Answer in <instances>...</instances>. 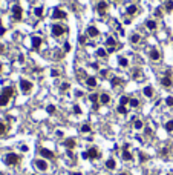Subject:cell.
<instances>
[{
	"label": "cell",
	"instance_id": "10",
	"mask_svg": "<svg viewBox=\"0 0 173 175\" xmlns=\"http://www.w3.org/2000/svg\"><path fill=\"white\" fill-rule=\"evenodd\" d=\"M34 164H35V168H37L39 171H43V172H44V171L48 169V163L44 161V160H40V158H39V160L34 161Z\"/></svg>",
	"mask_w": 173,
	"mask_h": 175
},
{
	"label": "cell",
	"instance_id": "41",
	"mask_svg": "<svg viewBox=\"0 0 173 175\" xmlns=\"http://www.w3.org/2000/svg\"><path fill=\"white\" fill-rule=\"evenodd\" d=\"M155 17H162V11L158 8V9H155Z\"/></svg>",
	"mask_w": 173,
	"mask_h": 175
},
{
	"label": "cell",
	"instance_id": "26",
	"mask_svg": "<svg viewBox=\"0 0 173 175\" xmlns=\"http://www.w3.org/2000/svg\"><path fill=\"white\" fill-rule=\"evenodd\" d=\"M140 40H141V35H140V34H135V32H133V34L130 35V42H132V43H138Z\"/></svg>",
	"mask_w": 173,
	"mask_h": 175
},
{
	"label": "cell",
	"instance_id": "24",
	"mask_svg": "<svg viewBox=\"0 0 173 175\" xmlns=\"http://www.w3.org/2000/svg\"><path fill=\"white\" fill-rule=\"evenodd\" d=\"M118 64H120L121 68H127V66H129V62H127L126 57H120V59H118Z\"/></svg>",
	"mask_w": 173,
	"mask_h": 175
},
{
	"label": "cell",
	"instance_id": "5",
	"mask_svg": "<svg viewBox=\"0 0 173 175\" xmlns=\"http://www.w3.org/2000/svg\"><path fill=\"white\" fill-rule=\"evenodd\" d=\"M20 88H22V91L25 92V94H28V92H31V89H32V83L29 80L22 78L20 80Z\"/></svg>",
	"mask_w": 173,
	"mask_h": 175
},
{
	"label": "cell",
	"instance_id": "17",
	"mask_svg": "<svg viewBox=\"0 0 173 175\" xmlns=\"http://www.w3.org/2000/svg\"><path fill=\"white\" fill-rule=\"evenodd\" d=\"M87 35H89V37H98L100 32H98V29H97L95 26H89V28H87Z\"/></svg>",
	"mask_w": 173,
	"mask_h": 175
},
{
	"label": "cell",
	"instance_id": "16",
	"mask_svg": "<svg viewBox=\"0 0 173 175\" xmlns=\"http://www.w3.org/2000/svg\"><path fill=\"white\" fill-rule=\"evenodd\" d=\"M89 100L94 103V109H98V100H100V95H98V94H90V95H89Z\"/></svg>",
	"mask_w": 173,
	"mask_h": 175
},
{
	"label": "cell",
	"instance_id": "36",
	"mask_svg": "<svg viewBox=\"0 0 173 175\" xmlns=\"http://www.w3.org/2000/svg\"><path fill=\"white\" fill-rule=\"evenodd\" d=\"M46 111H48V114H55V106L54 105H48V108H46Z\"/></svg>",
	"mask_w": 173,
	"mask_h": 175
},
{
	"label": "cell",
	"instance_id": "14",
	"mask_svg": "<svg viewBox=\"0 0 173 175\" xmlns=\"http://www.w3.org/2000/svg\"><path fill=\"white\" fill-rule=\"evenodd\" d=\"M41 46V37L40 35H34L32 37V49H39Z\"/></svg>",
	"mask_w": 173,
	"mask_h": 175
},
{
	"label": "cell",
	"instance_id": "39",
	"mask_svg": "<svg viewBox=\"0 0 173 175\" xmlns=\"http://www.w3.org/2000/svg\"><path fill=\"white\" fill-rule=\"evenodd\" d=\"M97 55L98 57H106V51L100 48V49H97Z\"/></svg>",
	"mask_w": 173,
	"mask_h": 175
},
{
	"label": "cell",
	"instance_id": "22",
	"mask_svg": "<svg viewBox=\"0 0 173 175\" xmlns=\"http://www.w3.org/2000/svg\"><path fill=\"white\" fill-rule=\"evenodd\" d=\"M136 12H138V8H136L135 5H130V6H127V14H129V15H135Z\"/></svg>",
	"mask_w": 173,
	"mask_h": 175
},
{
	"label": "cell",
	"instance_id": "40",
	"mask_svg": "<svg viewBox=\"0 0 173 175\" xmlns=\"http://www.w3.org/2000/svg\"><path fill=\"white\" fill-rule=\"evenodd\" d=\"M166 103H167V106H170V108H173V97H172V95L166 98Z\"/></svg>",
	"mask_w": 173,
	"mask_h": 175
},
{
	"label": "cell",
	"instance_id": "20",
	"mask_svg": "<svg viewBox=\"0 0 173 175\" xmlns=\"http://www.w3.org/2000/svg\"><path fill=\"white\" fill-rule=\"evenodd\" d=\"M109 101H110V97H109L107 94H101V95H100V103H101V105H107Z\"/></svg>",
	"mask_w": 173,
	"mask_h": 175
},
{
	"label": "cell",
	"instance_id": "57",
	"mask_svg": "<svg viewBox=\"0 0 173 175\" xmlns=\"http://www.w3.org/2000/svg\"><path fill=\"white\" fill-rule=\"evenodd\" d=\"M0 71H2V64H0Z\"/></svg>",
	"mask_w": 173,
	"mask_h": 175
},
{
	"label": "cell",
	"instance_id": "37",
	"mask_svg": "<svg viewBox=\"0 0 173 175\" xmlns=\"http://www.w3.org/2000/svg\"><path fill=\"white\" fill-rule=\"evenodd\" d=\"M80 131L83 132V134H86V132H90V126H89V124H83V126H81V129H80Z\"/></svg>",
	"mask_w": 173,
	"mask_h": 175
},
{
	"label": "cell",
	"instance_id": "35",
	"mask_svg": "<svg viewBox=\"0 0 173 175\" xmlns=\"http://www.w3.org/2000/svg\"><path fill=\"white\" fill-rule=\"evenodd\" d=\"M121 83H123L121 78H118V77H113V78H112V85H113V86H118V85H121Z\"/></svg>",
	"mask_w": 173,
	"mask_h": 175
},
{
	"label": "cell",
	"instance_id": "4",
	"mask_svg": "<svg viewBox=\"0 0 173 175\" xmlns=\"http://www.w3.org/2000/svg\"><path fill=\"white\" fill-rule=\"evenodd\" d=\"M12 17H14V20H22V17H23V11H22V6L20 5H14L12 6Z\"/></svg>",
	"mask_w": 173,
	"mask_h": 175
},
{
	"label": "cell",
	"instance_id": "45",
	"mask_svg": "<svg viewBox=\"0 0 173 175\" xmlns=\"http://www.w3.org/2000/svg\"><path fill=\"white\" fill-rule=\"evenodd\" d=\"M69 89V83H63L61 85V91H68Z\"/></svg>",
	"mask_w": 173,
	"mask_h": 175
},
{
	"label": "cell",
	"instance_id": "48",
	"mask_svg": "<svg viewBox=\"0 0 173 175\" xmlns=\"http://www.w3.org/2000/svg\"><path fill=\"white\" fill-rule=\"evenodd\" d=\"M0 54H5V46L0 45Z\"/></svg>",
	"mask_w": 173,
	"mask_h": 175
},
{
	"label": "cell",
	"instance_id": "50",
	"mask_svg": "<svg viewBox=\"0 0 173 175\" xmlns=\"http://www.w3.org/2000/svg\"><path fill=\"white\" fill-rule=\"evenodd\" d=\"M145 134H149V135H150V134H152V129H150V127H147V129H145Z\"/></svg>",
	"mask_w": 173,
	"mask_h": 175
},
{
	"label": "cell",
	"instance_id": "25",
	"mask_svg": "<svg viewBox=\"0 0 173 175\" xmlns=\"http://www.w3.org/2000/svg\"><path fill=\"white\" fill-rule=\"evenodd\" d=\"M106 45L109 46V48H115V46H116V42H115V39H113V37H107Z\"/></svg>",
	"mask_w": 173,
	"mask_h": 175
},
{
	"label": "cell",
	"instance_id": "11",
	"mask_svg": "<svg viewBox=\"0 0 173 175\" xmlns=\"http://www.w3.org/2000/svg\"><path fill=\"white\" fill-rule=\"evenodd\" d=\"M106 9H107V3L104 2V0L98 2V5H97V11H98L100 15H104V14H106Z\"/></svg>",
	"mask_w": 173,
	"mask_h": 175
},
{
	"label": "cell",
	"instance_id": "56",
	"mask_svg": "<svg viewBox=\"0 0 173 175\" xmlns=\"http://www.w3.org/2000/svg\"><path fill=\"white\" fill-rule=\"evenodd\" d=\"M72 175H81V174H72Z\"/></svg>",
	"mask_w": 173,
	"mask_h": 175
},
{
	"label": "cell",
	"instance_id": "7",
	"mask_svg": "<svg viewBox=\"0 0 173 175\" xmlns=\"http://www.w3.org/2000/svg\"><path fill=\"white\" fill-rule=\"evenodd\" d=\"M40 155L43 157V158H49V160L55 158V154H54L52 151H49V149H46V147H40Z\"/></svg>",
	"mask_w": 173,
	"mask_h": 175
},
{
	"label": "cell",
	"instance_id": "12",
	"mask_svg": "<svg viewBox=\"0 0 173 175\" xmlns=\"http://www.w3.org/2000/svg\"><path fill=\"white\" fill-rule=\"evenodd\" d=\"M149 57H150L153 62H158V60L161 59V54H159V51H158L156 48H152V49L149 51Z\"/></svg>",
	"mask_w": 173,
	"mask_h": 175
},
{
	"label": "cell",
	"instance_id": "8",
	"mask_svg": "<svg viewBox=\"0 0 173 175\" xmlns=\"http://www.w3.org/2000/svg\"><path fill=\"white\" fill-rule=\"evenodd\" d=\"M161 85L164 88H170L172 86V74L170 72H166V75L161 78Z\"/></svg>",
	"mask_w": 173,
	"mask_h": 175
},
{
	"label": "cell",
	"instance_id": "59",
	"mask_svg": "<svg viewBox=\"0 0 173 175\" xmlns=\"http://www.w3.org/2000/svg\"><path fill=\"white\" fill-rule=\"evenodd\" d=\"M167 175H170V174H167Z\"/></svg>",
	"mask_w": 173,
	"mask_h": 175
},
{
	"label": "cell",
	"instance_id": "1",
	"mask_svg": "<svg viewBox=\"0 0 173 175\" xmlns=\"http://www.w3.org/2000/svg\"><path fill=\"white\" fill-rule=\"evenodd\" d=\"M14 88L12 86H6V88H3V91H2V94H0V106H6L8 103H9V100H11V97H14Z\"/></svg>",
	"mask_w": 173,
	"mask_h": 175
},
{
	"label": "cell",
	"instance_id": "60",
	"mask_svg": "<svg viewBox=\"0 0 173 175\" xmlns=\"http://www.w3.org/2000/svg\"><path fill=\"white\" fill-rule=\"evenodd\" d=\"M115 2H116V0H115Z\"/></svg>",
	"mask_w": 173,
	"mask_h": 175
},
{
	"label": "cell",
	"instance_id": "21",
	"mask_svg": "<svg viewBox=\"0 0 173 175\" xmlns=\"http://www.w3.org/2000/svg\"><path fill=\"white\" fill-rule=\"evenodd\" d=\"M106 168H107V169H110V171H112V169H115V168H116V163H115V160H113V158H109V160L106 161Z\"/></svg>",
	"mask_w": 173,
	"mask_h": 175
},
{
	"label": "cell",
	"instance_id": "55",
	"mask_svg": "<svg viewBox=\"0 0 173 175\" xmlns=\"http://www.w3.org/2000/svg\"><path fill=\"white\" fill-rule=\"evenodd\" d=\"M120 175H129V174H124V172H123V174H120Z\"/></svg>",
	"mask_w": 173,
	"mask_h": 175
},
{
	"label": "cell",
	"instance_id": "6",
	"mask_svg": "<svg viewBox=\"0 0 173 175\" xmlns=\"http://www.w3.org/2000/svg\"><path fill=\"white\" fill-rule=\"evenodd\" d=\"M65 32H66V29L61 25H54L52 26V35L54 37H60V35H63Z\"/></svg>",
	"mask_w": 173,
	"mask_h": 175
},
{
	"label": "cell",
	"instance_id": "33",
	"mask_svg": "<svg viewBox=\"0 0 173 175\" xmlns=\"http://www.w3.org/2000/svg\"><path fill=\"white\" fill-rule=\"evenodd\" d=\"M129 101H130L129 97H121V98H120V105H121V106H126L127 103H129Z\"/></svg>",
	"mask_w": 173,
	"mask_h": 175
},
{
	"label": "cell",
	"instance_id": "31",
	"mask_svg": "<svg viewBox=\"0 0 173 175\" xmlns=\"http://www.w3.org/2000/svg\"><path fill=\"white\" fill-rule=\"evenodd\" d=\"M116 111H118V114H121V115H126V114H127V109H126V106H121V105L116 108Z\"/></svg>",
	"mask_w": 173,
	"mask_h": 175
},
{
	"label": "cell",
	"instance_id": "13",
	"mask_svg": "<svg viewBox=\"0 0 173 175\" xmlns=\"http://www.w3.org/2000/svg\"><path fill=\"white\" fill-rule=\"evenodd\" d=\"M65 146L68 147L69 151H72L77 146V140H75V138H66V140H65Z\"/></svg>",
	"mask_w": 173,
	"mask_h": 175
},
{
	"label": "cell",
	"instance_id": "43",
	"mask_svg": "<svg viewBox=\"0 0 173 175\" xmlns=\"http://www.w3.org/2000/svg\"><path fill=\"white\" fill-rule=\"evenodd\" d=\"M74 112H75V114H78V115L81 114V109H80V106H78V105H75V106H74Z\"/></svg>",
	"mask_w": 173,
	"mask_h": 175
},
{
	"label": "cell",
	"instance_id": "30",
	"mask_svg": "<svg viewBox=\"0 0 173 175\" xmlns=\"http://www.w3.org/2000/svg\"><path fill=\"white\" fill-rule=\"evenodd\" d=\"M34 14H35V17H39V18H40V17L43 15V8H41V6L35 8V9H34Z\"/></svg>",
	"mask_w": 173,
	"mask_h": 175
},
{
	"label": "cell",
	"instance_id": "49",
	"mask_svg": "<svg viewBox=\"0 0 173 175\" xmlns=\"http://www.w3.org/2000/svg\"><path fill=\"white\" fill-rule=\"evenodd\" d=\"M167 152H169V151H167V149H162V151H161V154H162V155H164V157H166V155H167Z\"/></svg>",
	"mask_w": 173,
	"mask_h": 175
},
{
	"label": "cell",
	"instance_id": "54",
	"mask_svg": "<svg viewBox=\"0 0 173 175\" xmlns=\"http://www.w3.org/2000/svg\"><path fill=\"white\" fill-rule=\"evenodd\" d=\"M116 48H107V52H113Z\"/></svg>",
	"mask_w": 173,
	"mask_h": 175
},
{
	"label": "cell",
	"instance_id": "38",
	"mask_svg": "<svg viewBox=\"0 0 173 175\" xmlns=\"http://www.w3.org/2000/svg\"><path fill=\"white\" fill-rule=\"evenodd\" d=\"M129 103H130V106H132V108H136V106L140 105V101L136 100V98H130V101H129Z\"/></svg>",
	"mask_w": 173,
	"mask_h": 175
},
{
	"label": "cell",
	"instance_id": "15",
	"mask_svg": "<svg viewBox=\"0 0 173 175\" xmlns=\"http://www.w3.org/2000/svg\"><path fill=\"white\" fill-rule=\"evenodd\" d=\"M52 17L54 18H66V12L65 11H61V9H54V12H52Z\"/></svg>",
	"mask_w": 173,
	"mask_h": 175
},
{
	"label": "cell",
	"instance_id": "58",
	"mask_svg": "<svg viewBox=\"0 0 173 175\" xmlns=\"http://www.w3.org/2000/svg\"><path fill=\"white\" fill-rule=\"evenodd\" d=\"M0 25H2V20H0Z\"/></svg>",
	"mask_w": 173,
	"mask_h": 175
},
{
	"label": "cell",
	"instance_id": "47",
	"mask_svg": "<svg viewBox=\"0 0 173 175\" xmlns=\"http://www.w3.org/2000/svg\"><path fill=\"white\" fill-rule=\"evenodd\" d=\"M140 160H141V161H145V160H147V157H145L142 152H140Z\"/></svg>",
	"mask_w": 173,
	"mask_h": 175
},
{
	"label": "cell",
	"instance_id": "9",
	"mask_svg": "<svg viewBox=\"0 0 173 175\" xmlns=\"http://www.w3.org/2000/svg\"><path fill=\"white\" fill-rule=\"evenodd\" d=\"M121 157H123L124 161H130V160L133 158L132 154L129 152V144H124V146H123V154H121Z\"/></svg>",
	"mask_w": 173,
	"mask_h": 175
},
{
	"label": "cell",
	"instance_id": "46",
	"mask_svg": "<svg viewBox=\"0 0 173 175\" xmlns=\"http://www.w3.org/2000/svg\"><path fill=\"white\" fill-rule=\"evenodd\" d=\"M69 51H71V45L66 42V43H65V52H69Z\"/></svg>",
	"mask_w": 173,
	"mask_h": 175
},
{
	"label": "cell",
	"instance_id": "3",
	"mask_svg": "<svg viewBox=\"0 0 173 175\" xmlns=\"http://www.w3.org/2000/svg\"><path fill=\"white\" fill-rule=\"evenodd\" d=\"M81 157L84 160H95V158H100V152L97 147H90V149H87L86 152L81 154Z\"/></svg>",
	"mask_w": 173,
	"mask_h": 175
},
{
	"label": "cell",
	"instance_id": "32",
	"mask_svg": "<svg viewBox=\"0 0 173 175\" xmlns=\"http://www.w3.org/2000/svg\"><path fill=\"white\" fill-rule=\"evenodd\" d=\"M132 77H133V78H136V80L141 78V71H140V69H133V72H132Z\"/></svg>",
	"mask_w": 173,
	"mask_h": 175
},
{
	"label": "cell",
	"instance_id": "52",
	"mask_svg": "<svg viewBox=\"0 0 173 175\" xmlns=\"http://www.w3.org/2000/svg\"><path fill=\"white\" fill-rule=\"evenodd\" d=\"M57 137H63V131H57Z\"/></svg>",
	"mask_w": 173,
	"mask_h": 175
},
{
	"label": "cell",
	"instance_id": "34",
	"mask_svg": "<svg viewBox=\"0 0 173 175\" xmlns=\"http://www.w3.org/2000/svg\"><path fill=\"white\" fill-rule=\"evenodd\" d=\"M5 134H6V124L0 122V135H5Z\"/></svg>",
	"mask_w": 173,
	"mask_h": 175
},
{
	"label": "cell",
	"instance_id": "19",
	"mask_svg": "<svg viewBox=\"0 0 173 175\" xmlns=\"http://www.w3.org/2000/svg\"><path fill=\"white\" fill-rule=\"evenodd\" d=\"M142 92H144V95L147 97V98L153 97V88H152V86H145V88L142 89Z\"/></svg>",
	"mask_w": 173,
	"mask_h": 175
},
{
	"label": "cell",
	"instance_id": "44",
	"mask_svg": "<svg viewBox=\"0 0 173 175\" xmlns=\"http://www.w3.org/2000/svg\"><path fill=\"white\" fill-rule=\"evenodd\" d=\"M78 42H80L81 45H84V43H86V37H84V35H80V39H78Z\"/></svg>",
	"mask_w": 173,
	"mask_h": 175
},
{
	"label": "cell",
	"instance_id": "18",
	"mask_svg": "<svg viewBox=\"0 0 173 175\" xmlns=\"http://www.w3.org/2000/svg\"><path fill=\"white\" fill-rule=\"evenodd\" d=\"M86 85H87L89 88H95V86H97V78H95V77H87V78H86Z\"/></svg>",
	"mask_w": 173,
	"mask_h": 175
},
{
	"label": "cell",
	"instance_id": "53",
	"mask_svg": "<svg viewBox=\"0 0 173 175\" xmlns=\"http://www.w3.org/2000/svg\"><path fill=\"white\" fill-rule=\"evenodd\" d=\"M5 34V28H0V35H3Z\"/></svg>",
	"mask_w": 173,
	"mask_h": 175
},
{
	"label": "cell",
	"instance_id": "28",
	"mask_svg": "<svg viewBox=\"0 0 173 175\" xmlns=\"http://www.w3.org/2000/svg\"><path fill=\"white\" fill-rule=\"evenodd\" d=\"M166 11H169V12L173 11V0H167L166 2Z\"/></svg>",
	"mask_w": 173,
	"mask_h": 175
},
{
	"label": "cell",
	"instance_id": "2",
	"mask_svg": "<svg viewBox=\"0 0 173 175\" xmlns=\"http://www.w3.org/2000/svg\"><path fill=\"white\" fill-rule=\"evenodd\" d=\"M19 163H20V157L17 154L9 152V154L5 155V164H8V166H17Z\"/></svg>",
	"mask_w": 173,
	"mask_h": 175
},
{
	"label": "cell",
	"instance_id": "23",
	"mask_svg": "<svg viewBox=\"0 0 173 175\" xmlns=\"http://www.w3.org/2000/svg\"><path fill=\"white\" fill-rule=\"evenodd\" d=\"M145 26H147V29H150V31L156 29V23H155V20H147L145 22Z\"/></svg>",
	"mask_w": 173,
	"mask_h": 175
},
{
	"label": "cell",
	"instance_id": "42",
	"mask_svg": "<svg viewBox=\"0 0 173 175\" xmlns=\"http://www.w3.org/2000/svg\"><path fill=\"white\" fill-rule=\"evenodd\" d=\"M51 75H52V77H58V75H60V71H57V69H52Z\"/></svg>",
	"mask_w": 173,
	"mask_h": 175
},
{
	"label": "cell",
	"instance_id": "29",
	"mask_svg": "<svg viewBox=\"0 0 173 175\" xmlns=\"http://www.w3.org/2000/svg\"><path fill=\"white\" fill-rule=\"evenodd\" d=\"M166 131L167 132H173V120H169L166 123Z\"/></svg>",
	"mask_w": 173,
	"mask_h": 175
},
{
	"label": "cell",
	"instance_id": "51",
	"mask_svg": "<svg viewBox=\"0 0 173 175\" xmlns=\"http://www.w3.org/2000/svg\"><path fill=\"white\" fill-rule=\"evenodd\" d=\"M22 151L26 152V151H28V146H25V144H23V146H22Z\"/></svg>",
	"mask_w": 173,
	"mask_h": 175
},
{
	"label": "cell",
	"instance_id": "27",
	"mask_svg": "<svg viewBox=\"0 0 173 175\" xmlns=\"http://www.w3.org/2000/svg\"><path fill=\"white\" fill-rule=\"evenodd\" d=\"M142 122H141V120L140 118H136V120H133V127L135 129H142Z\"/></svg>",
	"mask_w": 173,
	"mask_h": 175
}]
</instances>
